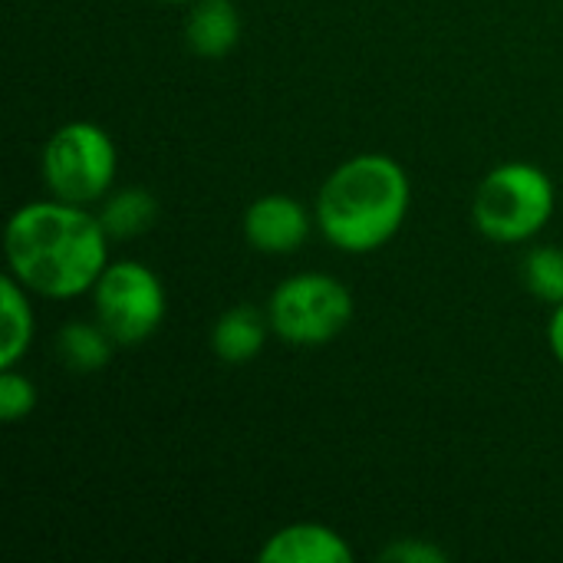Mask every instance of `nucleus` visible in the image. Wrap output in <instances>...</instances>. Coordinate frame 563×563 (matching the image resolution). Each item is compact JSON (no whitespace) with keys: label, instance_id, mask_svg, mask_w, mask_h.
I'll use <instances>...</instances> for the list:
<instances>
[{"label":"nucleus","instance_id":"1","mask_svg":"<svg viewBox=\"0 0 563 563\" xmlns=\"http://www.w3.org/2000/svg\"><path fill=\"white\" fill-rule=\"evenodd\" d=\"M109 234L96 211L63 198L20 205L3 228L7 271L36 297L89 294L109 267Z\"/></svg>","mask_w":563,"mask_h":563},{"label":"nucleus","instance_id":"2","mask_svg":"<svg viewBox=\"0 0 563 563\" xmlns=\"http://www.w3.org/2000/svg\"><path fill=\"white\" fill-rule=\"evenodd\" d=\"M412 181L406 168L383 152H360L340 162L317 191V231L343 254H373L406 224Z\"/></svg>","mask_w":563,"mask_h":563},{"label":"nucleus","instance_id":"3","mask_svg":"<svg viewBox=\"0 0 563 563\" xmlns=\"http://www.w3.org/2000/svg\"><path fill=\"white\" fill-rule=\"evenodd\" d=\"M558 208L554 178L534 162H501L475 188L472 221L495 244H525L538 238Z\"/></svg>","mask_w":563,"mask_h":563},{"label":"nucleus","instance_id":"4","mask_svg":"<svg viewBox=\"0 0 563 563\" xmlns=\"http://www.w3.org/2000/svg\"><path fill=\"white\" fill-rule=\"evenodd\" d=\"M115 172V142L102 125L89 119L59 125L40 152V178L46 191L73 205H99L112 191Z\"/></svg>","mask_w":563,"mask_h":563},{"label":"nucleus","instance_id":"5","mask_svg":"<svg viewBox=\"0 0 563 563\" xmlns=\"http://www.w3.org/2000/svg\"><path fill=\"white\" fill-rule=\"evenodd\" d=\"M353 294L323 271H300L280 280L267 300V320L277 340L290 346H323L353 320Z\"/></svg>","mask_w":563,"mask_h":563},{"label":"nucleus","instance_id":"6","mask_svg":"<svg viewBox=\"0 0 563 563\" xmlns=\"http://www.w3.org/2000/svg\"><path fill=\"white\" fill-rule=\"evenodd\" d=\"M89 294L92 317L115 346H139L155 336L168 310L162 277L142 261H109Z\"/></svg>","mask_w":563,"mask_h":563},{"label":"nucleus","instance_id":"7","mask_svg":"<svg viewBox=\"0 0 563 563\" xmlns=\"http://www.w3.org/2000/svg\"><path fill=\"white\" fill-rule=\"evenodd\" d=\"M313 214L290 195H261L257 201L247 205L241 231L244 241L257 251V254H271V257H284V254H297L310 234H313Z\"/></svg>","mask_w":563,"mask_h":563},{"label":"nucleus","instance_id":"8","mask_svg":"<svg viewBox=\"0 0 563 563\" xmlns=\"http://www.w3.org/2000/svg\"><path fill=\"white\" fill-rule=\"evenodd\" d=\"M261 563H353L350 541L320 521H294L277 528L257 551Z\"/></svg>","mask_w":563,"mask_h":563},{"label":"nucleus","instance_id":"9","mask_svg":"<svg viewBox=\"0 0 563 563\" xmlns=\"http://www.w3.org/2000/svg\"><path fill=\"white\" fill-rule=\"evenodd\" d=\"M271 320L267 310H257L254 303H238L231 310H224L214 327H211V350L221 363L228 366H244L251 360L261 356L264 343H267Z\"/></svg>","mask_w":563,"mask_h":563},{"label":"nucleus","instance_id":"10","mask_svg":"<svg viewBox=\"0 0 563 563\" xmlns=\"http://www.w3.org/2000/svg\"><path fill=\"white\" fill-rule=\"evenodd\" d=\"M185 40L201 59L228 56L241 40V13L234 0H191L185 16Z\"/></svg>","mask_w":563,"mask_h":563},{"label":"nucleus","instance_id":"11","mask_svg":"<svg viewBox=\"0 0 563 563\" xmlns=\"http://www.w3.org/2000/svg\"><path fill=\"white\" fill-rule=\"evenodd\" d=\"M0 369L20 366L33 346V333H36V317H33V303H30V290L7 271L0 280Z\"/></svg>","mask_w":563,"mask_h":563},{"label":"nucleus","instance_id":"12","mask_svg":"<svg viewBox=\"0 0 563 563\" xmlns=\"http://www.w3.org/2000/svg\"><path fill=\"white\" fill-rule=\"evenodd\" d=\"M99 221L106 228V234L112 241H129L145 234L155 218H158V201L148 188L142 185H129V188H115L99 201Z\"/></svg>","mask_w":563,"mask_h":563},{"label":"nucleus","instance_id":"13","mask_svg":"<svg viewBox=\"0 0 563 563\" xmlns=\"http://www.w3.org/2000/svg\"><path fill=\"white\" fill-rule=\"evenodd\" d=\"M112 350H115V340L96 320L92 323L89 320H69L56 333V356L76 376L102 369L112 360Z\"/></svg>","mask_w":563,"mask_h":563},{"label":"nucleus","instance_id":"14","mask_svg":"<svg viewBox=\"0 0 563 563\" xmlns=\"http://www.w3.org/2000/svg\"><path fill=\"white\" fill-rule=\"evenodd\" d=\"M521 280L538 300L551 307L563 303V247L554 244L531 247L521 261Z\"/></svg>","mask_w":563,"mask_h":563},{"label":"nucleus","instance_id":"15","mask_svg":"<svg viewBox=\"0 0 563 563\" xmlns=\"http://www.w3.org/2000/svg\"><path fill=\"white\" fill-rule=\"evenodd\" d=\"M36 386L30 376L20 373V366L0 369V419L3 422H20L36 409Z\"/></svg>","mask_w":563,"mask_h":563},{"label":"nucleus","instance_id":"16","mask_svg":"<svg viewBox=\"0 0 563 563\" xmlns=\"http://www.w3.org/2000/svg\"><path fill=\"white\" fill-rule=\"evenodd\" d=\"M379 561L386 563H445L449 554L442 548H435L432 541H422V538H402L396 544H389Z\"/></svg>","mask_w":563,"mask_h":563},{"label":"nucleus","instance_id":"17","mask_svg":"<svg viewBox=\"0 0 563 563\" xmlns=\"http://www.w3.org/2000/svg\"><path fill=\"white\" fill-rule=\"evenodd\" d=\"M548 346H551L554 360L563 366V303L551 307V320H548Z\"/></svg>","mask_w":563,"mask_h":563},{"label":"nucleus","instance_id":"18","mask_svg":"<svg viewBox=\"0 0 563 563\" xmlns=\"http://www.w3.org/2000/svg\"><path fill=\"white\" fill-rule=\"evenodd\" d=\"M162 3H181V7H188L191 0H162Z\"/></svg>","mask_w":563,"mask_h":563}]
</instances>
